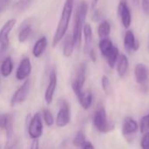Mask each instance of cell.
Returning <instances> with one entry per match:
<instances>
[{"instance_id": "obj_21", "label": "cell", "mask_w": 149, "mask_h": 149, "mask_svg": "<svg viewBox=\"0 0 149 149\" xmlns=\"http://www.w3.org/2000/svg\"><path fill=\"white\" fill-rule=\"evenodd\" d=\"M114 45L113 44L112 40L108 38H106V39H101L99 42V48H100V51L101 53V54L106 58L109 53L112 51V49L113 48Z\"/></svg>"}, {"instance_id": "obj_2", "label": "cell", "mask_w": 149, "mask_h": 149, "mask_svg": "<svg viewBox=\"0 0 149 149\" xmlns=\"http://www.w3.org/2000/svg\"><path fill=\"white\" fill-rule=\"evenodd\" d=\"M88 11V4L86 1L82 0L76 10L75 18H74V24H73V31H72V39L75 44V47H79L81 44L82 39V32L83 28L85 25L86 15Z\"/></svg>"}, {"instance_id": "obj_26", "label": "cell", "mask_w": 149, "mask_h": 149, "mask_svg": "<svg viewBox=\"0 0 149 149\" xmlns=\"http://www.w3.org/2000/svg\"><path fill=\"white\" fill-rule=\"evenodd\" d=\"M139 131L141 134L149 132V113L141 118L139 121Z\"/></svg>"}, {"instance_id": "obj_24", "label": "cell", "mask_w": 149, "mask_h": 149, "mask_svg": "<svg viewBox=\"0 0 149 149\" xmlns=\"http://www.w3.org/2000/svg\"><path fill=\"white\" fill-rule=\"evenodd\" d=\"M86 135H85V133L82 132V131H79L76 135L74 136V138L72 139V145L75 147V148H81L86 144Z\"/></svg>"}, {"instance_id": "obj_36", "label": "cell", "mask_w": 149, "mask_h": 149, "mask_svg": "<svg viewBox=\"0 0 149 149\" xmlns=\"http://www.w3.org/2000/svg\"><path fill=\"white\" fill-rule=\"evenodd\" d=\"M7 2H8V0H0V12L5 8Z\"/></svg>"}, {"instance_id": "obj_18", "label": "cell", "mask_w": 149, "mask_h": 149, "mask_svg": "<svg viewBox=\"0 0 149 149\" xmlns=\"http://www.w3.org/2000/svg\"><path fill=\"white\" fill-rule=\"evenodd\" d=\"M47 44H48V41H47L46 37L44 36V37L39 38L33 46L32 55L35 58H39L45 53V51L47 47Z\"/></svg>"}, {"instance_id": "obj_16", "label": "cell", "mask_w": 149, "mask_h": 149, "mask_svg": "<svg viewBox=\"0 0 149 149\" xmlns=\"http://www.w3.org/2000/svg\"><path fill=\"white\" fill-rule=\"evenodd\" d=\"M77 97H78L80 106L84 110L87 111L91 108V106L93 105V97L90 90H83L79 96H77Z\"/></svg>"}, {"instance_id": "obj_25", "label": "cell", "mask_w": 149, "mask_h": 149, "mask_svg": "<svg viewBox=\"0 0 149 149\" xmlns=\"http://www.w3.org/2000/svg\"><path fill=\"white\" fill-rule=\"evenodd\" d=\"M31 31H32V28H31V25H27L24 26L21 29V31L19 32V33H18V41H19V43L25 42L28 40V38L30 37V35L31 33Z\"/></svg>"}, {"instance_id": "obj_37", "label": "cell", "mask_w": 149, "mask_h": 149, "mask_svg": "<svg viewBox=\"0 0 149 149\" xmlns=\"http://www.w3.org/2000/svg\"><path fill=\"white\" fill-rule=\"evenodd\" d=\"M133 3H134V6L139 7V5H140V0H133Z\"/></svg>"}, {"instance_id": "obj_4", "label": "cell", "mask_w": 149, "mask_h": 149, "mask_svg": "<svg viewBox=\"0 0 149 149\" xmlns=\"http://www.w3.org/2000/svg\"><path fill=\"white\" fill-rule=\"evenodd\" d=\"M43 120L40 113H35L31 119L28 125V134L31 139L38 140L43 134Z\"/></svg>"}, {"instance_id": "obj_10", "label": "cell", "mask_w": 149, "mask_h": 149, "mask_svg": "<svg viewBox=\"0 0 149 149\" xmlns=\"http://www.w3.org/2000/svg\"><path fill=\"white\" fill-rule=\"evenodd\" d=\"M57 85H58L57 73H56L55 69H52L50 73L49 82H48L47 87H46L45 91V100L48 105L52 103L53 97H54V94H55V91L57 89Z\"/></svg>"}, {"instance_id": "obj_34", "label": "cell", "mask_w": 149, "mask_h": 149, "mask_svg": "<svg viewBox=\"0 0 149 149\" xmlns=\"http://www.w3.org/2000/svg\"><path fill=\"white\" fill-rule=\"evenodd\" d=\"M30 149H39V142H38V140H34L32 141Z\"/></svg>"}, {"instance_id": "obj_14", "label": "cell", "mask_w": 149, "mask_h": 149, "mask_svg": "<svg viewBox=\"0 0 149 149\" xmlns=\"http://www.w3.org/2000/svg\"><path fill=\"white\" fill-rule=\"evenodd\" d=\"M124 47L127 53L136 52L140 48V42L135 38V35L133 31L128 30L125 33L124 37Z\"/></svg>"}, {"instance_id": "obj_35", "label": "cell", "mask_w": 149, "mask_h": 149, "mask_svg": "<svg viewBox=\"0 0 149 149\" xmlns=\"http://www.w3.org/2000/svg\"><path fill=\"white\" fill-rule=\"evenodd\" d=\"M82 149H95V148H94V146L93 145V143H92V142H90V141H86V144L82 147Z\"/></svg>"}, {"instance_id": "obj_19", "label": "cell", "mask_w": 149, "mask_h": 149, "mask_svg": "<svg viewBox=\"0 0 149 149\" xmlns=\"http://www.w3.org/2000/svg\"><path fill=\"white\" fill-rule=\"evenodd\" d=\"M75 44L72 39V34H67L64 40V46H63V55L66 58H69L72 56L73 51H74Z\"/></svg>"}, {"instance_id": "obj_11", "label": "cell", "mask_w": 149, "mask_h": 149, "mask_svg": "<svg viewBox=\"0 0 149 149\" xmlns=\"http://www.w3.org/2000/svg\"><path fill=\"white\" fill-rule=\"evenodd\" d=\"M134 78L136 83L141 86L145 87L148 85L149 78V70L148 66L144 63H138L134 68Z\"/></svg>"}, {"instance_id": "obj_29", "label": "cell", "mask_w": 149, "mask_h": 149, "mask_svg": "<svg viewBox=\"0 0 149 149\" xmlns=\"http://www.w3.org/2000/svg\"><path fill=\"white\" fill-rule=\"evenodd\" d=\"M32 1L33 0H18V2L15 5V8L18 11H24L31 4Z\"/></svg>"}, {"instance_id": "obj_8", "label": "cell", "mask_w": 149, "mask_h": 149, "mask_svg": "<svg viewBox=\"0 0 149 149\" xmlns=\"http://www.w3.org/2000/svg\"><path fill=\"white\" fill-rule=\"evenodd\" d=\"M30 87H31V83H30V80L27 79L23 83V84L12 95V97L10 98V106L11 107H14L17 105L22 104L26 100V98L29 95Z\"/></svg>"}, {"instance_id": "obj_20", "label": "cell", "mask_w": 149, "mask_h": 149, "mask_svg": "<svg viewBox=\"0 0 149 149\" xmlns=\"http://www.w3.org/2000/svg\"><path fill=\"white\" fill-rule=\"evenodd\" d=\"M12 70H13V61L12 59L10 56H8L1 63L0 74L3 77H8L12 73Z\"/></svg>"}, {"instance_id": "obj_28", "label": "cell", "mask_w": 149, "mask_h": 149, "mask_svg": "<svg viewBox=\"0 0 149 149\" xmlns=\"http://www.w3.org/2000/svg\"><path fill=\"white\" fill-rule=\"evenodd\" d=\"M101 87L103 91L107 94V95H110L113 91V88H112V83L111 81L109 79V77L107 76H103L101 78Z\"/></svg>"}, {"instance_id": "obj_33", "label": "cell", "mask_w": 149, "mask_h": 149, "mask_svg": "<svg viewBox=\"0 0 149 149\" xmlns=\"http://www.w3.org/2000/svg\"><path fill=\"white\" fill-rule=\"evenodd\" d=\"M88 54H89V56H90L91 61H92L93 62H95L96 60H97V56H96V52H95V50H94L93 48H92V49L90 50V52L88 53Z\"/></svg>"}, {"instance_id": "obj_6", "label": "cell", "mask_w": 149, "mask_h": 149, "mask_svg": "<svg viewBox=\"0 0 149 149\" xmlns=\"http://www.w3.org/2000/svg\"><path fill=\"white\" fill-rule=\"evenodd\" d=\"M138 131H139V124L134 119L129 116L124 119L122 128H121V133L124 138L128 142H131L134 140Z\"/></svg>"}, {"instance_id": "obj_15", "label": "cell", "mask_w": 149, "mask_h": 149, "mask_svg": "<svg viewBox=\"0 0 149 149\" xmlns=\"http://www.w3.org/2000/svg\"><path fill=\"white\" fill-rule=\"evenodd\" d=\"M129 68V61L126 54H120L117 63H116V71L120 78H125L128 73Z\"/></svg>"}, {"instance_id": "obj_17", "label": "cell", "mask_w": 149, "mask_h": 149, "mask_svg": "<svg viewBox=\"0 0 149 149\" xmlns=\"http://www.w3.org/2000/svg\"><path fill=\"white\" fill-rule=\"evenodd\" d=\"M83 34H84V40H85V45H84V51L86 54H88L90 50L93 48V29L92 26L89 24H85L83 28Z\"/></svg>"}, {"instance_id": "obj_7", "label": "cell", "mask_w": 149, "mask_h": 149, "mask_svg": "<svg viewBox=\"0 0 149 149\" xmlns=\"http://www.w3.org/2000/svg\"><path fill=\"white\" fill-rule=\"evenodd\" d=\"M86 63H81L72 83V89L76 96H79L83 91V87L86 83Z\"/></svg>"}, {"instance_id": "obj_30", "label": "cell", "mask_w": 149, "mask_h": 149, "mask_svg": "<svg viewBox=\"0 0 149 149\" xmlns=\"http://www.w3.org/2000/svg\"><path fill=\"white\" fill-rule=\"evenodd\" d=\"M141 148L149 149V132L142 134V138L141 140Z\"/></svg>"}, {"instance_id": "obj_13", "label": "cell", "mask_w": 149, "mask_h": 149, "mask_svg": "<svg viewBox=\"0 0 149 149\" xmlns=\"http://www.w3.org/2000/svg\"><path fill=\"white\" fill-rule=\"evenodd\" d=\"M118 13L120 18L121 23L125 28H129L132 23V15L130 9L127 5V0H120L118 5Z\"/></svg>"}, {"instance_id": "obj_1", "label": "cell", "mask_w": 149, "mask_h": 149, "mask_svg": "<svg viewBox=\"0 0 149 149\" xmlns=\"http://www.w3.org/2000/svg\"><path fill=\"white\" fill-rule=\"evenodd\" d=\"M73 4H74V0H65V2L60 18L58 20V27L56 29V32L52 39V47H56L58 45V43L63 40V38L65 36L71 20L72 10H73Z\"/></svg>"}, {"instance_id": "obj_9", "label": "cell", "mask_w": 149, "mask_h": 149, "mask_svg": "<svg viewBox=\"0 0 149 149\" xmlns=\"http://www.w3.org/2000/svg\"><path fill=\"white\" fill-rule=\"evenodd\" d=\"M17 20L14 18L9 19L4 23L0 30V47L2 51H4L8 48L10 44V33L14 28Z\"/></svg>"}, {"instance_id": "obj_22", "label": "cell", "mask_w": 149, "mask_h": 149, "mask_svg": "<svg viewBox=\"0 0 149 149\" xmlns=\"http://www.w3.org/2000/svg\"><path fill=\"white\" fill-rule=\"evenodd\" d=\"M119 55H120L119 48H118L117 47L114 46L113 48L112 49V51L109 53V54L106 57L107 65L109 66V68H110L111 69L115 68V66H116V63H117Z\"/></svg>"}, {"instance_id": "obj_3", "label": "cell", "mask_w": 149, "mask_h": 149, "mask_svg": "<svg viewBox=\"0 0 149 149\" xmlns=\"http://www.w3.org/2000/svg\"><path fill=\"white\" fill-rule=\"evenodd\" d=\"M93 126L100 133H108L114 128L113 123L108 120L106 109L102 105L99 106L95 111L93 116Z\"/></svg>"}, {"instance_id": "obj_5", "label": "cell", "mask_w": 149, "mask_h": 149, "mask_svg": "<svg viewBox=\"0 0 149 149\" xmlns=\"http://www.w3.org/2000/svg\"><path fill=\"white\" fill-rule=\"evenodd\" d=\"M71 121V107L67 101L61 100L58 112L57 113L55 124L58 127H65Z\"/></svg>"}, {"instance_id": "obj_27", "label": "cell", "mask_w": 149, "mask_h": 149, "mask_svg": "<svg viewBox=\"0 0 149 149\" xmlns=\"http://www.w3.org/2000/svg\"><path fill=\"white\" fill-rule=\"evenodd\" d=\"M42 118H43V120L45 121V125L47 126H52L54 125L55 123V119H54V117L52 115V113L51 112V111L49 109H44L43 112H42Z\"/></svg>"}, {"instance_id": "obj_39", "label": "cell", "mask_w": 149, "mask_h": 149, "mask_svg": "<svg viewBox=\"0 0 149 149\" xmlns=\"http://www.w3.org/2000/svg\"><path fill=\"white\" fill-rule=\"evenodd\" d=\"M8 149H13L12 148H8Z\"/></svg>"}, {"instance_id": "obj_32", "label": "cell", "mask_w": 149, "mask_h": 149, "mask_svg": "<svg viewBox=\"0 0 149 149\" xmlns=\"http://www.w3.org/2000/svg\"><path fill=\"white\" fill-rule=\"evenodd\" d=\"M141 6L144 13L149 15V0H141Z\"/></svg>"}, {"instance_id": "obj_12", "label": "cell", "mask_w": 149, "mask_h": 149, "mask_svg": "<svg viewBox=\"0 0 149 149\" xmlns=\"http://www.w3.org/2000/svg\"><path fill=\"white\" fill-rule=\"evenodd\" d=\"M31 63L28 57H24L21 60L17 69L16 71V78L18 81H25L28 79L31 73Z\"/></svg>"}, {"instance_id": "obj_38", "label": "cell", "mask_w": 149, "mask_h": 149, "mask_svg": "<svg viewBox=\"0 0 149 149\" xmlns=\"http://www.w3.org/2000/svg\"><path fill=\"white\" fill-rule=\"evenodd\" d=\"M148 50H149V36H148Z\"/></svg>"}, {"instance_id": "obj_31", "label": "cell", "mask_w": 149, "mask_h": 149, "mask_svg": "<svg viewBox=\"0 0 149 149\" xmlns=\"http://www.w3.org/2000/svg\"><path fill=\"white\" fill-rule=\"evenodd\" d=\"M10 113H3L0 114V129L1 130H4L5 126L7 124V121L9 119Z\"/></svg>"}, {"instance_id": "obj_23", "label": "cell", "mask_w": 149, "mask_h": 149, "mask_svg": "<svg viewBox=\"0 0 149 149\" xmlns=\"http://www.w3.org/2000/svg\"><path fill=\"white\" fill-rule=\"evenodd\" d=\"M111 32V25L110 23L107 20L102 21L99 26H98V35L101 39H106L108 38L109 34Z\"/></svg>"}]
</instances>
